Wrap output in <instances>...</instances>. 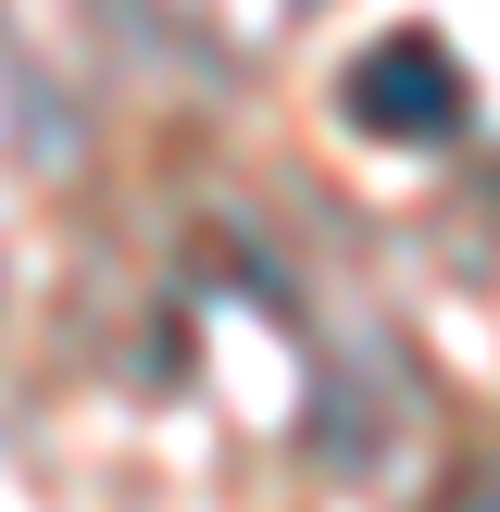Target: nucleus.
<instances>
[{
  "instance_id": "f257e3e1",
  "label": "nucleus",
  "mask_w": 500,
  "mask_h": 512,
  "mask_svg": "<svg viewBox=\"0 0 500 512\" xmlns=\"http://www.w3.org/2000/svg\"><path fill=\"white\" fill-rule=\"evenodd\" d=\"M350 125H375V138H450L463 125V75H450L438 38H388L350 63Z\"/></svg>"
}]
</instances>
